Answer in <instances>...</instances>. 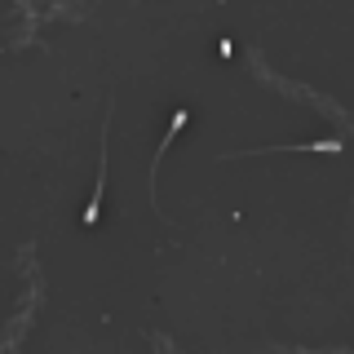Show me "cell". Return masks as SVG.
<instances>
[{
	"label": "cell",
	"instance_id": "1",
	"mask_svg": "<svg viewBox=\"0 0 354 354\" xmlns=\"http://www.w3.org/2000/svg\"><path fill=\"white\" fill-rule=\"evenodd\" d=\"M102 191H106V124H102V164H97V191H93V199H88V213H84L88 226L102 217Z\"/></svg>",
	"mask_w": 354,
	"mask_h": 354
}]
</instances>
